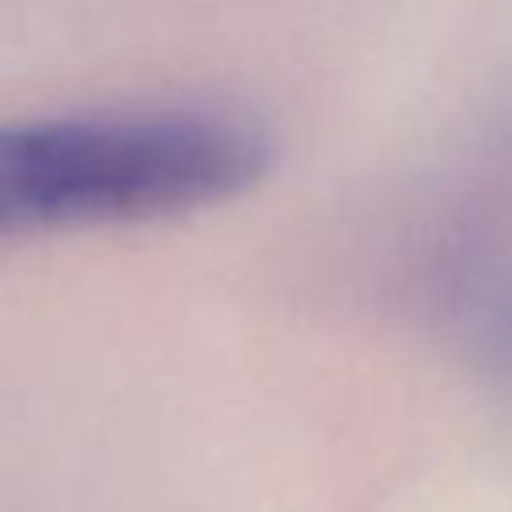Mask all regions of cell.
<instances>
[{
  "label": "cell",
  "mask_w": 512,
  "mask_h": 512,
  "mask_svg": "<svg viewBox=\"0 0 512 512\" xmlns=\"http://www.w3.org/2000/svg\"><path fill=\"white\" fill-rule=\"evenodd\" d=\"M268 132L232 108L160 104L0 120V236L164 220L244 196Z\"/></svg>",
  "instance_id": "cell-1"
}]
</instances>
